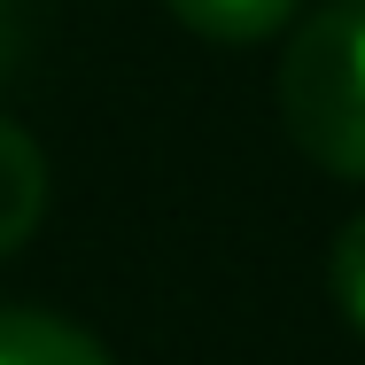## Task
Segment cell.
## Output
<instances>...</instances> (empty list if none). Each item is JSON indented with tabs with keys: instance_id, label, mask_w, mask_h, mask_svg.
I'll return each instance as SVG.
<instances>
[{
	"instance_id": "6da1fadb",
	"label": "cell",
	"mask_w": 365,
	"mask_h": 365,
	"mask_svg": "<svg viewBox=\"0 0 365 365\" xmlns=\"http://www.w3.org/2000/svg\"><path fill=\"white\" fill-rule=\"evenodd\" d=\"M280 117L311 163L365 179V0H327L280 55Z\"/></svg>"
},
{
	"instance_id": "7a4b0ae2",
	"label": "cell",
	"mask_w": 365,
	"mask_h": 365,
	"mask_svg": "<svg viewBox=\"0 0 365 365\" xmlns=\"http://www.w3.org/2000/svg\"><path fill=\"white\" fill-rule=\"evenodd\" d=\"M39 218H47V155L24 125L0 117V257L24 249L39 233Z\"/></svg>"
},
{
	"instance_id": "3957f363",
	"label": "cell",
	"mask_w": 365,
	"mask_h": 365,
	"mask_svg": "<svg viewBox=\"0 0 365 365\" xmlns=\"http://www.w3.org/2000/svg\"><path fill=\"white\" fill-rule=\"evenodd\" d=\"M0 365H109V350L55 311H0Z\"/></svg>"
},
{
	"instance_id": "277c9868",
	"label": "cell",
	"mask_w": 365,
	"mask_h": 365,
	"mask_svg": "<svg viewBox=\"0 0 365 365\" xmlns=\"http://www.w3.org/2000/svg\"><path fill=\"white\" fill-rule=\"evenodd\" d=\"M187 31H202V39H218V47H249V39H272V31H288V16L303 0H163Z\"/></svg>"
},
{
	"instance_id": "5b68a950",
	"label": "cell",
	"mask_w": 365,
	"mask_h": 365,
	"mask_svg": "<svg viewBox=\"0 0 365 365\" xmlns=\"http://www.w3.org/2000/svg\"><path fill=\"white\" fill-rule=\"evenodd\" d=\"M334 303H342V319L365 334V210L342 225V241H334Z\"/></svg>"
},
{
	"instance_id": "8992f818",
	"label": "cell",
	"mask_w": 365,
	"mask_h": 365,
	"mask_svg": "<svg viewBox=\"0 0 365 365\" xmlns=\"http://www.w3.org/2000/svg\"><path fill=\"white\" fill-rule=\"evenodd\" d=\"M16 39H24V16H16V0H0V71L16 63Z\"/></svg>"
}]
</instances>
